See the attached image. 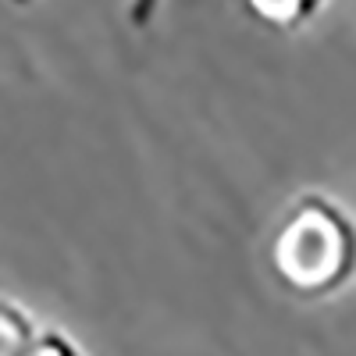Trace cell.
I'll list each match as a JSON object with an SVG mask.
<instances>
[{
  "mask_svg": "<svg viewBox=\"0 0 356 356\" xmlns=\"http://www.w3.org/2000/svg\"><path fill=\"white\" fill-rule=\"evenodd\" d=\"M271 271L300 300H324L356 278V221L321 193H303L271 235Z\"/></svg>",
  "mask_w": 356,
  "mask_h": 356,
  "instance_id": "6da1fadb",
  "label": "cell"
},
{
  "mask_svg": "<svg viewBox=\"0 0 356 356\" xmlns=\"http://www.w3.org/2000/svg\"><path fill=\"white\" fill-rule=\"evenodd\" d=\"M243 4L257 22L271 29H300L321 11L324 0H243Z\"/></svg>",
  "mask_w": 356,
  "mask_h": 356,
  "instance_id": "7a4b0ae2",
  "label": "cell"
},
{
  "mask_svg": "<svg viewBox=\"0 0 356 356\" xmlns=\"http://www.w3.org/2000/svg\"><path fill=\"white\" fill-rule=\"evenodd\" d=\"M36 324L18 303L0 300V356H25L36 342Z\"/></svg>",
  "mask_w": 356,
  "mask_h": 356,
  "instance_id": "3957f363",
  "label": "cell"
},
{
  "mask_svg": "<svg viewBox=\"0 0 356 356\" xmlns=\"http://www.w3.org/2000/svg\"><path fill=\"white\" fill-rule=\"evenodd\" d=\"M25 356H82V349L65 335V332H40L36 335V342L29 346V353Z\"/></svg>",
  "mask_w": 356,
  "mask_h": 356,
  "instance_id": "277c9868",
  "label": "cell"
},
{
  "mask_svg": "<svg viewBox=\"0 0 356 356\" xmlns=\"http://www.w3.org/2000/svg\"><path fill=\"white\" fill-rule=\"evenodd\" d=\"M157 8H161V0H129V22L136 29H146V25L154 22Z\"/></svg>",
  "mask_w": 356,
  "mask_h": 356,
  "instance_id": "5b68a950",
  "label": "cell"
},
{
  "mask_svg": "<svg viewBox=\"0 0 356 356\" xmlns=\"http://www.w3.org/2000/svg\"><path fill=\"white\" fill-rule=\"evenodd\" d=\"M8 4H15V8H29L33 0H8Z\"/></svg>",
  "mask_w": 356,
  "mask_h": 356,
  "instance_id": "8992f818",
  "label": "cell"
}]
</instances>
